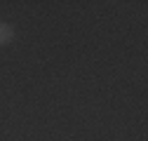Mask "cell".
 Returning a JSON list of instances; mask_svg holds the SVG:
<instances>
[{
    "label": "cell",
    "instance_id": "1",
    "mask_svg": "<svg viewBox=\"0 0 148 141\" xmlns=\"http://www.w3.org/2000/svg\"><path fill=\"white\" fill-rule=\"evenodd\" d=\"M14 38V28L5 21H0V45H10Z\"/></svg>",
    "mask_w": 148,
    "mask_h": 141
}]
</instances>
